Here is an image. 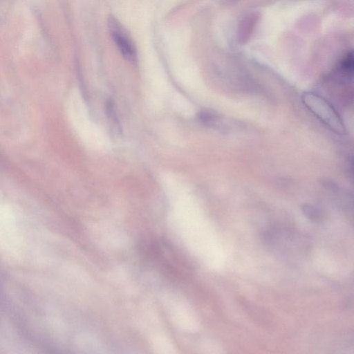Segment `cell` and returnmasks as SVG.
<instances>
[{"label":"cell","instance_id":"cell-1","mask_svg":"<svg viewBox=\"0 0 354 354\" xmlns=\"http://www.w3.org/2000/svg\"><path fill=\"white\" fill-rule=\"evenodd\" d=\"M301 100L305 106L323 124L339 135L346 133V128L338 112L322 96L313 92H304Z\"/></svg>","mask_w":354,"mask_h":354},{"label":"cell","instance_id":"cell-2","mask_svg":"<svg viewBox=\"0 0 354 354\" xmlns=\"http://www.w3.org/2000/svg\"><path fill=\"white\" fill-rule=\"evenodd\" d=\"M108 28L113 41L123 57L129 62H134L137 57L136 48L127 30L113 17L108 19Z\"/></svg>","mask_w":354,"mask_h":354},{"label":"cell","instance_id":"cell-3","mask_svg":"<svg viewBox=\"0 0 354 354\" xmlns=\"http://www.w3.org/2000/svg\"><path fill=\"white\" fill-rule=\"evenodd\" d=\"M339 71L345 77H352L353 73V52H348L341 60Z\"/></svg>","mask_w":354,"mask_h":354},{"label":"cell","instance_id":"cell-4","mask_svg":"<svg viewBox=\"0 0 354 354\" xmlns=\"http://www.w3.org/2000/svg\"><path fill=\"white\" fill-rule=\"evenodd\" d=\"M301 211L305 216L312 222L321 223L323 220V215L319 209L310 204H304Z\"/></svg>","mask_w":354,"mask_h":354},{"label":"cell","instance_id":"cell-5","mask_svg":"<svg viewBox=\"0 0 354 354\" xmlns=\"http://www.w3.org/2000/svg\"><path fill=\"white\" fill-rule=\"evenodd\" d=\"M199 119L205 124L209 126L217 125L220 118L214 111L211 110H204L200 112Z\"/></svg>","mask_w":354,"mask_h":354}]
</instances>
